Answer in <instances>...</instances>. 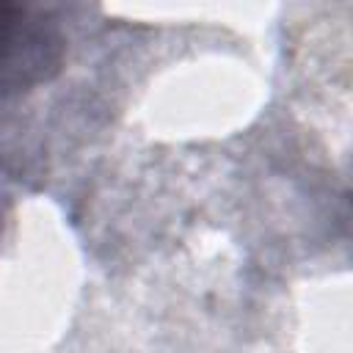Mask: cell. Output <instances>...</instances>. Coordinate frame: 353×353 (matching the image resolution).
Instances as JSON below:
<instances>
[{
  "label": "cell",
  "instance_id": "1",
  "mask_svg": "<svg viewBox=\"0 0 353 353\" xmlns=\"http://www.w3.org/2000/svg\"><path fill=\"white\" fill-rule=\"evenodd\" d=\"M63 55L66 36L47 8L0 3V94L30 91L52 80Z\"/></svg>",
  "mask_w": 353,
  "mask_h": 353
}]
</instances>
